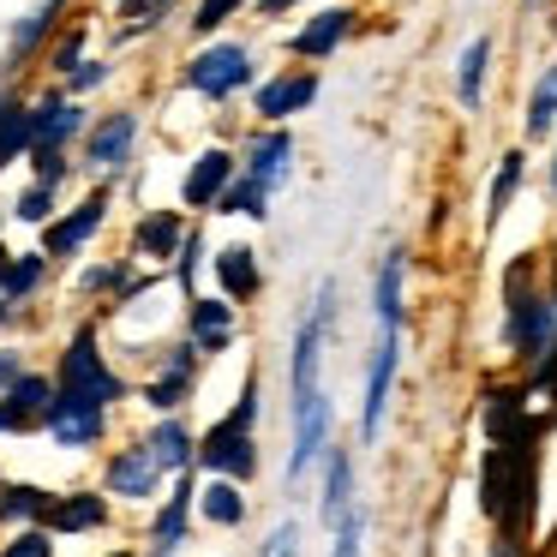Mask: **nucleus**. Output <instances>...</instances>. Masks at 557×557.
Segmentation results:
<instances>
[{"label":"nucleus","mask_w":557,"mask_h":557,"mask_svg":"<svg viewBox=\"0 0 557 557\" xmlns=\"http://www.w3.org/2000/svg\"><path fill=\"white\" fill-rule=\"evenodd\" d=\"M18 377H25V372H18V366L7 360V354H0V384H18Z\"/></svg>","instance_id":"nucleus-41"},{"label":"nucleus","mask_w":557,"mask_h":557,"mask_svg":"<svg viewBox=\"0 0 557 557\" xmlns=\"http://www.w3.org/2000/svg\"><path fill=\"white\" fill-rule=\"evenodd\" d=\"M150 456H157L162 468H174V473H186V468H193V437H186V425L162 420L157 432H150Z\"/></svg>","instance_id":"nucleus-26"},{"label":"nucleus","mask_w":557,"mask_h":557,"mask_svg":"<svg viewBox=\"0 0 557 557\" xmlns=\"http://www.w3.org/2000/svg\"><path fill=\"white\" fill-rule=\"evenodd\" d=\"M401 252H384L377 264V342H372V366H366V408H360V437L372 444L384 432V408H389V389H396V366H401Z\"/></svg>","instance_id":"nucleus-3"},{"label":"nucleus","mask_w":557,"mask_h":557,"mask_svg":"<svg viewBox=\"0 0 557 557\" xmlns=\"http://www.w3.org/2000/svg\"><path fill=\"white\" fill-rule=\"evenodd\" d=\"M240 85H252V54L240 42H216V49L193 54V66H186V90H198L210 102L234 97Z\"/></svg>","instance_id":"nucleus-7"},{"label":"nucleus","mask_w":557,"mask_h":557,"mask_svg":"<svg viewBox=\"0 0 557 557\" xmlns=\"http://www.w3.org/2000/svg\"><path fill=\"white\" fill-rule=\"evenodd\" d=\"M0 516L7 521H49L54 497L37 492V485H7V492H0Z\"/></svg>","instance_id":"nucleus-25"},{"label":"nucleus","mask_w":557,"mask_h":557,"mask_svg":"<svg viewBox=\"0 0 557 557\" xmlns=\"http://www.w3.org/2000/svg\"><path fill=\"white\" fill-rule=\"evenodd\" d=\"M497 557H521V545H497Z\"/></svg>","instance_id":"nucleus-43"},{"label":"nucleus","mask_w":557,"mask_h":557,"mask_svg":"<svg viewBox=\"0 0 557 557\" xmlns=\"http://www.w3.org/2000/svg\"><path fill=\"white\" fill-rule=\"evenodd\" d=\"M169 7H174V0H126V7H121V18H126V37H133V30H150V25H162V18H169Z\"/></svg>","instance_id":"nucleus-33"},{"label":"nucleus","mask_w":557,"mask_h":557,"mask_svg":"<svg viewBox=\"0 0 557 557\" xmlns=\"http://www.w3.org/2000/svg\"><path fill=\"white\" fill-rule=\"evenodd\" d=\"M504 300H509L504 336H509V348H516V360L545 366V360L557 354V300L533 288L528 264H516V270L504 276Z\"/></svg>","instance_id":"nucleus-4"},{"label":"nucleus","mask_w":557,"mask_h":557,"mask_svg":"<svg viewBox=\"0 0 557 557\" xmlns=\"http://www.w3.org/2000/svg\"><path fill=\"white\" fill-rule=\"evenodd\" d=\"M348 516H354V461H348V449H330V485H324V521H330V533H336Z\"/></svg>","instance_id":"nucleus-18"},{"label":"nucleus","mask_w":557,"mask_h":557,"mask_svg":"<svg viewBox=\"0 0 557 557\" xmlns=\"http://www.w3.org/2000/svg\"><path fill=\"white\" fill-rule=\"evenodd\" d=\"M7 270H13V258H7V252H0V276H7Z\"/></svg>","instance_id":"nucleus-44"},{"label":"nucleus","mask_w":557,"mask_h":557,"mask_svg":"<svg viewBox=\"0 0 557 557\" xmlns=\"http://www.w3.org/2000/svg\"><path fill=\"white\" fill-rule=\"evenodd\" d=\"M330 557H360V516H348L336 528V545H330Z\"/></svg>","instance_id":"nucleus-38"},{"label":"nucleus","mask_w":557,"mask_h":557,"mask_svg":"<svg viewBox=\"0 0 557 557\" xmlns=\"http://www.w3.org/2000/svg\"><path fill=\"white\" fill-rule=\"evenodd\" d=\"M330 312H336V288H318V306L306 312V324L294 330V456H288V480H306L312 461L324 456L330 437V401L324 384H318V366H324V330Z\"/></svg>","instance_id":"nucleus-1"},{"label":"nucleus","mask_w":557,"mask_h":557,"mask_svg":"<svg viewBox=\"0 0 557 557\" xmlns=\"http://www.w3.org/2000/svg\"><path fill=\"white\" fill-rule=\"evenodd\" d=\"M102 516H109V504H102L97 492H73V497H61V504H54L49 533H85V528H97Z\"/></svg>","instance_id":"nucleus-20"},{"label":"nucleus","mask_w":557,"mask_h":557,"mask_svg":"<svg viewBox=\"0 0 557 557\" xmlns=\"http://www.w3.org/2000/svg\"><path fill=\"white\" fill-rule=\"evenodd\" d=\"M30 114H37V150H61L66 138L85 126V114H78L73 102H61V97H49L42 109H30Z\"/></svg>","instance_id":"nucleus-19"},{"label":"nucleus","mask_w":557,"mask_h":557,"mask_svg":"<svg viewBox=\"0 0 557 557\" xmlns=\"http://www.w3.org/2000/svg\"><path fill=\"white\" fill-rule=\"evenodd\" d=\"M42 264H49V252H30V258H13V270H7V276H0V294H7V300H18V294H30L42 282Z\"/></svg>","instance_id":"nucleus-32"},{"label":"nucleus","mask_w":557,"mask_h":557,"mask_svg":"<svg viewBox=\"0 0 557 557\" xmlns=\"http://www.w3.org/2000/svg\"><path fill=\"white\" fill-rule=\"evenodd\" d=\"M264 205H270V193H264V186H252V181L240 174V181L228 186V198H222V216H252V222H258V216H270Z\"/></svg>","instance_id":"nucleus-30"},{"label":"nucleus","mask_w":557,"mask_h":557,"mask_svg":"<svg viewBox=\"0 0 557 557\" xmlns=\"http://www.w3.org/2000/svg\"><path fill=\"white\" fill-rule=\"evenodd\" d=\"M258 7H264V13H288L294 0H258Z\"/></svg>","instance_id":"nucleus-42"},{"label":"nucleus","mask_w":557,"mask_h":557,"mask_svg":"<svg viewBox=\"0 0 557 557\" xmlns=\"http://www.w3.org/2000/svg\"><path fill=\"white\" fill-rule=\"evenodd\" d=\"M49 437L61 449H85V444H97L102 437V408H90V401H78V396H61L54 389V408H49Z\"/></svg>","instance_id":"nucleus-8"},{"label":"nucleus","mask_w":557,"mask_h":557,"mask_svg":"<svg viewBox=\"0 0 557 557\" xmlns=\"http://www.w3.org/2000/svg\"><path fill=\"white\" fill-rule=\"evenodd\" d=\"M533 504H540V432L509 437V444H485L480 461V509L504 528V545H521L533 528Z\"/></svg>","instance_id":"nucleus-2"},{"label":"nucleus","mask_w":557,"mask_h":557,"mask_svg":"<svg viewBox=\"0 0 557 557\" xmlns=\"http://www.w3.org/2000/svg\"><path fill=\"white\" fill-rule=\"evenodd\" d=\"M193 497H198V492H193V473H186L181 492H174V504L157 516V545H162V557H169L174 545H181V533H186V509H193Z\"/></svg>","instance_id":"nucleus-27"},{"label":"nucleus","mask_w":557,"mask_h":557,"mask_svg":"<svg viewBox=\"0 0 557 557\" xmlns=\"http://www.w3.org/2000/svg\"><path fill=\"white\" fill-rule=\"evenodd\" d=\"M157 473H162V461L150 456V444L121 449V456L109 461V492L114 497H150L157 492Z\"/></svg>","instance_id":"nucleus-14"},{"label":"nucleus","mask_w":557,"mask_h":557,"mask_svg":"<svg viewBox=\"0 0 557 557\" xmlns=\"http://www.w3.org/2000/svg\"><path fill=\"white\" fill-rule=\"evenodd\" d=\"M61 396H78V401H90V408L126 396V384L109 372V360H102V348H97V330H78L73 348H66V360H61Z\"/></svg>","instance_id":"nucleus-6"},{"label":"nucleus","mask_w":557,"mask_h":557,"mask_svg":"<svg viewBox=\"0 0 557 557\" xmlns=\"http://www.w3.org/2000/svg\"><path fill=\"white\" fill-rule=\"evenodd\" d=\"M288 169H294V138L288 133H264V138L246 145V181H252V186L276 193V186L288 181Z\"/></svg>","instance_id":"nucleus-13"},{"label":"nucleus","mask_w":557,"mask_h":557,"mask_svg":"<svg viewBox=\"0 0 557 557\" xmlns=\"http://www.w3.org/2000/svg\"><path fill=\"white\" fill-rule=\"evenodd\" d=\"M228 330H234V306L228 300H193V348L198 354L228 348Z\"/></svg>","instance_id":"nucleus-17"},{"label":"nucleus","mask_w":557,"mask_h":557,"mask_svg":"<svg viewBox=\"0 0 557 557\" xmlns=\"http://www.w3.org/2000/svg\"><path fill=\"white\" fill-rule=\"evenodd\" d=\"M228 186H234V157H228V150H205V157L193 162V174L181 181V198L193 210H210V205L228 198Z\"/></svg>","instance_id":"nucleus-9"},{"label":"nucleus","mask_w":557,"mask_h":557,"mask_svg":"<svg viewBox=\"0 0 557 557\" xmlns=\"http://www.w3.org/2000/svg\"><path fill=\"white\" fill-rule=\"evenodd\" d=\"M485 66H492V37H473L468 49H461V73H456V97H461V109H480Z\"/></svg>","instance_id":"nucleus-21"},{"label":"nucleus","mask_w":557,"mask_h":557,"mask_svg":"<svg viewBox=\"0 0 557 557\" xmlns=\"http://www.w3.org/2000/svg\"><path fill=\"white\" fill-rule=\"evenodd\" d=\"M54 408V389L49 377H18L13 389H7V401H0V432H25V425H42Z\"/></svg>","instance_id":"nucleus-11"},{"label":"nucleus","mask_w":557,"mask_h":557,"mask_svg":"<svg viewBox=\"0 0 557 557\" xmlns=\"http://www.w3.org/2000/svg\"><path fill=\"white\" fill-rule=\"evenodd\" d=\"M174 246H181V216H169V210H162V216L138 222V252H145V258H169Z\"/></svg>","instance_id":"nucleus-28"},{"label":"nucleus","mask_w":557,"mask_h":557,"mask_svg":"<svg viewBox=\"0 0 557 557\" xmlns=\"http://www.w3.org/2000/svg\"><path fill=\"white\" fill-rule=\"evenodd\" d=\"M318 102V73H282L270 85H258V114L264 121H288V114L312 109Z\"/></svg>","instance_id":"nucleus-12"},{"label":"nucleus","mask_w":557,"mask_h":557,"mask_svg":"<svg viewBox=\"0 0 557 557\" xmlns=\"http://www.w3.org/2000/svg\"><path fill=\"white\" fill-rule=\"evenodd\" d=\"M552 193H557V162H552Z\"/></svg>","instance_id":"nucleus-45"},{"label":"nucleus","mask_w":557,"mask_h":557,"mask_svg":"<svg viewBox=\"0 0 557 557\" xmlns=\"http://www.w3.org/2000/svg\"><path fill=\"white\" fill-rule=\"evenodd\" d=\"M258 557H300V528H294V521H282V528L264 540V552H258Z\"/></svg>","instance_id":"nucleus-36"},{"label":"nucleus","mask_w":557,"mask_h":557,"mask_svg":"<svg viewBox=\"0 0 557 557\" xmlns=\"http://www.w3.org/2000/svg\"><path fill=\"white\" fill-rule=\"evenodd\" d=\"M216 276H222V288L240 294V300H252L258 282H264V276H258V252H252V246H228V252L216 258Z\"/></svg>","instance_id":"nucleus-22"},{"label":"nucleus","mask_w":557,"mask_h":557,"mask_svg":"<svg viewBox=\"0 0 557 557\" xmlns=\"http://www.w3.org/2000/svg\"><path fill=\"white\" fill-rule=\"evenodd\" d=\"M78 49H85V30H73V37L54 49V66H61V73H66V66H78Z\"/></svg>","instance_id":"nucleus-39"},{"label":"nucleus","mask_w":557,"mask_h":557,"mask_svg":"<svg viewBox=\"0 0 557 557\" xmlns=\"http://www.w3.org/2000/svg\"><path fill=\"white\" fill-rule=\"evenodd\" d=\"M348 37H354V13H348V7H324L306 30H294L288 49L300 54V61H324V54H336Z\"/></svg>","instance_id":"nucleus-10"},{"label":"nucleus","mask_w":557,"mask_h":557,"mask_svg":"<svg viewBox=\"0 0 557 557\" xmlns=\"http://www.w3.org/2000/svg\"><path fill=\"white\" fill-rule=\"evenodd\" d=\"M49 205H54V186L37 181L25 198H18V216H25V222H42V216H49Z\"/></svg>","instance_id":"nucleus-37"},{"label":"nucleus","mask_w":557,"mask_h":557,"mask_svg":"<svg viewBox=\"0 0 557 557\" xmlns=\"http://www.w3.org/2000/svg\"><path fill=\"white\" fill-rule=\"evenodd\" d=\"M528 138H545V133H557V66H545L540 73V85H533V97H528Z\"/></svg>","instance_id":"nucleus-23"},{"label":"nucleus","mask_w":557,"mask_h":557,"mask_svg":"<svg viewBox=\"0 0 557 557\" xmlns=\"http://www.w3.org/2000/svg\"><path fill=\"white\" fill-rule=\"evenodd\" d=\"M102 216H109V193L97 186V193H90L85 205L73 210V216H66V222H54V228H49V252H54V258H61V252H78V246H85L90 234L102 228Z\"/></svg>","instance_id":"nucleus-15"},{"label":"nucleus","mask_w":557,"mask_h":557,"mask_svg":"<svg viewBox=\"0 0 557 557\" xmlns=\"http://www.w3.org/2000/svg\"><path fill=\"white\" fill-rule=\"evenodd\" d=\"M0 557H54V545H49V533H18L13 545H0Z\"/></svg>","instance_id":"nucleus-35"},{"label":"nucleus","mask_w":557,"mask_h":557,"mask_svg":"<svg viewBox=\"0 0 557 557\" xmlns=\"http://www.w3.org/2000/svg\"><path fill=\"white\" fill-rule=\"evenodd\" d=\"M252 420H258V377H246L240 408L222 425H210L205 444H198V461L210 473H228V480H252L258 473V444H252Z\"/></svg>","instance_id":"nucleus-5"},{"label":"nucleus","mask_w":557,"mask_h":557,"mask_svg":"<svg viewBox=\"0 0 557 557\" xmlns=\"http://www.w3.org/2000/svg\"><path fill=\"white\" fill-rule=\"evenodd\" d=\"M521 169H528V157H521V150H509V157L497 162V181H492V198H485V228H497V222H504L509 198H516V186H521Z\"/></svg>","instance_id":"nucleus-24"},{"label":"nucleus","mask_w":557,"mask_h":557,"mask_svg":"<svg viewBox=\"0 0 557 557\" xmlns=\"http://www.w3.org/2000/svg\"><path fill=\"white\" fill-rule=\"evenodd\" d=\"M0 324H7V306H0Z\"/></svg>","instance_id":"nucleus-46"},{"label":"nucleus","mask_w":557,"mask_h":557,"mask_svg":"<svg viewBox=\"0 0 557 557\" xmlns=\"http://www.w3.org/2000/svg\"><path fill=\"white\" fill-rule=\"evenodd\" d=\"M246 0H198V13H193V30H222L234 13H240Z\"/></svg>","instance_id":"nucleus-34"},{"label":"nucleus","mask_w":557,"mask_h":557,"mask_svg":"<svg viewBox=\"0 0 557 557\" xmlns=\"http://www.w3.org/2000/svg\"><path fill=\"white\" fill-rule=\"evenodd\" d=\"M133 133H138L133 114H109V121H102L97 133L85 138L90 162H97V169H114V162H126V150H133Z\"/></svg>","instance_id":"nucleus-16"},{"label":"nucleus","mask_w":557,"mask_h":557,"mask_svg":"<svg viewBox=\"0 0 557 557\" xmlns=\"http://www.w3.org/2000/svg\"><path fill=\"white\" fill-rule=\"evenodd\" d=\"M61 7H66V0H42L37 13H30L25 25L13 30V54H30V49H37V42L49 37V25H54V13H61Z\"/></svg>","instance_id":"nucleus-31"},{"label":"nucleus","mask_w":557,"mask_h":557,"mask_svg":"<svg viewBox=\"0 0 557 557\" xmlns=\"http://www.w3.org/2000/svg\"><path fill=\"white\" fill-rule=\"evenodd\" d=\"M102 78H109V66L90 61V66H78V73H73V90H90V85H102Z\"/></svg>","instance_id":"nucleus-40"},{"label":"nucleus","mask_w":557,"mask_h":557,"mask_svg":"<svg viewBox=\"0 0 557 557\" xmlns=\"http://www.w3.org/2000/svg\"><path fill=\"white\" fill-rule=\"evenodd\" d=\"M198 504H205V516L216 521V528H240V516H246V497L234 492L228 480H216V485H205L198 492Z\"/></svg>","instance_id":"nucleus-29"}]
</instances>
